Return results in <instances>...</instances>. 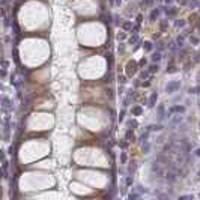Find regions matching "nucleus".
I'll return each mask as SVG.
<instances>
[{"label": "nucleus", "instance_id": "obj_1", "mask_svg": "<svg viewBox=\"0 0 200 200\" xmlns=\"http://www.w3.org/2000/svg\"><path fill=\"white\" fill-rule=\"evenodd\" d=\"M179 89H181V81L179 80H173V81H169L166 86V92L169 93V95H171V93H174V92H178Z\"/></svg>", "mask_w": 200, "mask_h": 200}, {"label": "nucleus", "instance_id": "obj_2", "mask_svg": "<svg viewBox=\"0 0 200 200\" xmlns=\"http://www.w3.org/2000/svg\"><path fill=\"white\" fill-rule=\"evenodd\" d=\"M2 107H3V111H9L11 113L12 110H14V104H12V101L8 96L3 95L2 96Z\"/></svg>", "mask_w": 200, "mask_h": 200}, {"label": "nucleus", "instance_id": "obj_3", "mask_svg": "<svg viewBox=\"0 0 200 200\" xmlns=\"http://www.w3.org/2000/svg\"><path fill=\"white\" fill-rule=\"evenodd\" d=\"M164 179H166L169 183H174V182L178 181V173L169 169V171H166V174H164Z\"/></svg>", "mask_w": 200, "mask_h": 200}, {"label": "nucleus", "instance_id": "obj_4", "mask_svg": "<svg viewBox=\"0 0 200 200\" xmlns=\"http://www.w3.org/2000/svg\"><path fill=\"white\" fill-rule=\"evenodd\" d=\"M185 107L183 105H171V107L169 108V114H174V113H178V114H182V113H185Z\"/></svg>", "mask_w": 200, "mask_h": 200}, {"label": "nucleus", "instance_id": "obj_5", "mask_svg": "<svg viewBox=\"0 0 200 200\" xmlns=\"http://www.w3.org/2000/svg\"><path fill=\"white\" fill-rule=\"evenodd\" d=\"M157 116H158V122H162V120H164V117L167 116V114H166V107L162 104H160L157 107Z\"/></svg>", "mask_w": 200, "mask_h": 200}, {"label": "nucleus", "instance_id": "obj_6", "mask_svg": "<svg viewBox=\"0 0 200 200\" xmlns=\"http://www.w3.org/2000/svg\"><path fill=\"white\" fill-rule=\"evenodd\" d=\"M157 99H158V93L157 92H152L149 96V101H148V107L149 108H153L155 104H157Z\"/></svg>", "mask_w": 200, "mask_h": 200}, {"label": "nucleus", "instance_id": "obj_7", "mask_svg": "<svg viewBox=\"0 0 200 200\" xmlns=\"http://www.w3.org/2000/svg\"><path fill=\"white\" fill-rule=\"evenodd\" d=\"M126 68H128V75H132V74H136V72H137L138 63H136V62H129Z\"/></svg>", "mask_w": 200, "mask_h": 200}, {"label": "nucleus", "instance_id": "obj_8", "mask_svg": "<svg viewBox=\"0 0 200 200\" xmlns=\"http://www.w3.org/2000/svg\"><path fill=\"white\" fill-rule=\"evenodd\" d=\"M131 113L134 114V116H141V114H143V107H141V105H134V107L131 108Z\"/></svg>", "mask_w": 200, "mask_h": 200}, {"label": "nucleus", "instance_id": "obj_9", "mask_svg": "<svg viewBox=\"0 0 200 200\" xmlns=\"http://www.w3.org/2000/svg\"><path fill=\"white\" fill-rule=\"evenodd\" d=\"M148 129L149 131L158 132V131H162V125L161 123H152V125H148Z\"/></svg>", "mask_w": 200, "mask_h": 200}, {"label": "nucleus", "instance_id": "obj_10", "mask_svg": "<svg viewBox=\"0 0 200 200\" xmlns=\"http://www.w3.org/2000/svg\"><path fill=\"white\" fill-rule=\"evenodd\" d=\"M160 12H161V9H158V8L152 9V12H150V15H149L150 21H157V18H158V15H160Z\"/></svg>", "mask_w": 200, "mask_h": 200}, {"label": "nucleus", "instance_id": "obj_11", "mask_svg": "<svg viewBox=\"0 0 200 200\" xmlns=\"http://www.w3.org/2000/svg\"><path fill=\"white\" fill-rule=\"evenodd\" d=\"M149 132H150V131H149V129H146V132H143V134H141V136H140V137H138V141H140V143H141V145H143V143H146V141H148V140H149Z\"/></svg>", "mask_w": 200, "mask_h": 200}, {"label": "nucleus", "instance_id": "obj_12", "mask_svg": "<svg viewBox=\"0 0 200 200\" xmlns=\"http://www.w3.org/2000/svg\"><path fill=\"white\" fill-rule=\"evenodd\" d=\"M125 138L128 141H134V132H132V128H128L125 132Z\"/></svg>", "mask_w": 200, "mask_h": 200}, {"label": "nucleus", "instance_id": "obj_13", "mask_svg": "<svg viewBox=\"0 0 200 200\" xmlns=\"http://www.w3.org/2000/svg\"><path fill=\"white\" fill-rule=\"evenodd\" d=\"M162 59V56H161V51H155L152 56H150V60L152 62H160V60Z\"/></svg>", "mask_w": 200, "mask_h": 200}, {"label": "nucleus", "instance_id": "obj_14", "mask_svg": "<svg viewBox=\"0 0 200 200\" xmlns=\"http://www.w3.org/2000/svg\"><path fill=\"white\" fill-rule=\"evenodd\" d=\"M148 71L150 72V74H157V72L160 71V66H158V62H157V63H152V65H150Z\"/></svg>", "mask_w": 200, "mask_h": 200}, {"label": "nucleus", "instance_id": "obj_15", "mask_svg": "<svg viewBox=\"0 0 200 200\" xmlns=\"http://www.w3.org/2000/svg\"><path fill=\"white\" fill-rule=\"evenodd\" d=\"M143 48H145L146 51H152L153 45H152V42H150V41H145V42H143Z\"/></svg>", "mask_w": 200, "mask_h": 200}, {"label": "nucleus", "instance_id": "obj_16", "mask_svg": "<svg viewBox=\"0 0 200 200\" xmlns=\"http://www.w3.org/2000/svg\"><path fill=\"white\" fill-rule=\"evenodd\" d=\"M160 27H161L162 32L167 30V27H169V18H167V20H161V21H160Z\"/></svg>", "mask_w": 200, "mask_h": 200}, {"label": "nucleus", "instance_id": "obj_17", "mask_svg": "<svg viewBox=\"0 0 200 200\" xmlns=\"http://www.w3.org/2000/svg\"><path fill=\"white\" fill-rule=\"evenodd\" d=\"M179 69L174 66V65H170V66H167V69H166V72L167 74H174V72H178Z\"/></svg>", "mask_w": 200, "mask_h": 200}, {"label": "nucleus", "instance_id": "obj_18", "mask_svg": "<svg viewBox=\"0 0 200 200\" xmlns=\"http://www.w3.org/2000/svg\"><path fill=\"white\" fill-rule=\"evenodd\" d=\"M141 149H143V152H145V153H149V150H150V143H149V141L143 143V145H141Z\"/></svg>", "mask_w": 200, "mask_h": 200}, {"label": "nucleus", "instance_id": "obj_19", "mask_svg": "<svg viewBox=\"0 0 200 200\" xmlns=\"http://www.w3.org/2000/svg\"><path fill=\"white\" fill-rule=\"evenodd\" d=\"M183 42H185V38H183V36H178V38H176V44H178L179 48L183 47Z\"/></svg>", "mask_w": 200, "mask_h": 200}, {"label": "nucleus", "instance_id": "obj_20", "mask_svg": "<svg viewBox=\"0 0 200 200\" xmlns=\"http://www.w3.org/2000/svg\"><path fill=\"white\" fill-rule=\"evenodd\" d=\"M138 41H140V39H138V36H137V33H134V36H131V38H129V39H128V44H131V45H132V44H137V42H138Z\"/></svg>", "mask_w": 200, "mask_h": 200}, {"label": "nucleus", "instance_id": "obj_21", "mask_svg": "<svg viewBox=\"0 0 200 200\" xmlns=\"http://www.w3.org/2000/svg\"><path fill=\"white\" fill-rule=\"evenodd\" d=\"M122 29H123V30H132V23L131 21L123 23V24H122Z\"/></svg>", "mask_w": 200, "mask_h": 200}, {"label": "nucleus", "instance_id": "obj_22", "mask_svg": "<svg viewBox=\"0 0 200 200\" xmlns=\"http://www.w3.org/2000/svg\"><path fill=\"white\" fill-rule=\"evenodd\" d=\"M111 18H113V17H111V15H110V14H105V15H101V20H102V21H104V23H111Z\"/></svg>", "mask_w": 200, "mask_h": 200}, {"label": "nucleus", "instance_id": "obj_23", "mask_svg": "<svg viewBox=\"0 0 200 200\" xmlns=\"http://www.w3.org/2000/svg\"><path fill=\"white\" fill-rule=\"evenodd\" d=\"M181 122H182V116H176L173 120H171V123H170V125H171V126H176L178 123H181Z\"/></svg>", "mask_w": 200, "mask_h": 200}, {"label": "nucleus", "instance_id": "obj_24", "mask_svg": "<svg viewBox=\"0 0 200 200\" xmlns=\"http://www.w3.org/2000/svg\"><path fill=\"white\" fill-rule=\"evenodd\" d=\"M128 126L134 129V128H137V126H138V122H137V120H134V119H131V120H128Z\"/></svg>", "mask_w": 200, "mask_h": 200}, {"label": "nucleus", "instance_id": "obj_25", "mask_svg": "<svg viewBox=\"0 0 200 200\" xmlns=\"http://www.w3.org/2000/svg\"><path fill=\"white\" fill-rule=\"evenodd\" d=\"M194 196L193 194H185V196H179V200H193Z\"/></svg>", "mask_w": 200, "mask_h": 200}, {"label": "nucleus", "instance_id": "obj_26", "mask_svg": "<svg viewBox=\"0 0 200 200\" xmlns=\"http://www.w3.org/2000/svg\"><path fill=\"white\" fill-rule=\"evenodd\" d=\"M113 18H114V24H116V26H122V24H123V23H122V18L119 17V15H114Z\"/></svg>", "mask_w": 200, "mask_h": 200}, {"label": "nucleus", "instance_id": "obj_27", "mask_svg": "<svg viewBox=\"0 0 200 200\" xmlns=\"http://www.w3.org/2000/svg\"><path fill=\"white\" fill-rule=\"evenodd\" d=\"M23 102H24V104H23L24 107H29V105H30V102H32V96H26V98L23 99Z\"/></svg>", "mask_w": 200, "mask_h": 200}, {"label": "nucleus", "instance_id": "obj_28", "mask_svg": "<svg viewBox=\"0 0 200 200\" xmlns=\"http://www.w3.org/2000/svg\"><path fill=\"white\" fill-rule=\"evenodd\" d=\"M126 161H128V157H126L125 152L120 153V164H126Z\"/></svg>", "mask_w": 200, "mask_h": 200}, {"label": "nucleus", "instance_id": "obj_29", "mask_svg": "<svg viewBox=\"0 0 200 200\" xmlns=\"http://www.w3.org/2000/svg\"><path fill=\"white\" fill-rule=\"evenodd\" d=\"M188 93H191V95H197V93H200V87H190V90H188Z\"/></svg>", "mask_w": 200, "mask_h": 200}, {"label": "nucleus", "instance_id": "obj_30", "mask_svg": "<svg viewBox=\"0 0 200 200\" xmlns=\"http://www.w3.org/2000/svg\"><path fill=\"white\" fill-rule=\"evenodd\" d=\"M190 42L193 44V45H197V44L200 42V39L197 38V36H191V38H190Z\"/></svg>", "mask_w": 200, "mask_h": 200}, {"label": "nucleus", "instance_id": "obj_31", "mask_svg": "<svg viewBox=\"0 0 200 200\" xmlns=\"http://www.w3.org/2000/svg\"><path fill=\"white\" fill-rule=\"evenodd\" d=\"M149 74H150L149 71H141V72H140V78H141V80H146Z\"/></svg>", "mask_w": 200, "mask_h": 200}, {"label": "nucleus", "instance_id": "obj_32", "mask_svg": "<svg viewBox=\"0 0 200 200\" xmlns=\"http://www.w3.org/2000/svg\"><path fill=\"white\" fill-rule=\"evenodd\" d=\"M157 48H158V51H162V50H164V42H162V41H158V42H157Z\"/></svg>", "mask_w": 200, "mask_h": 200}, {"label": "nucleus", "instance_id": "obj_33", "mask_svg": "<svg viewBox=\"0 0 200 200\" xmlns=\"http://www.w3.org/2000/svg\"><path fill=\"white\" fill-rule=\"evenodd\" d=\"M125 182H126V185H128V187H131V185H132V182H134V179H132V176H126V179H125Z\"/></svg>", "mask_w": 200, "mask_h": 200}, {"label": "nucleus", "instance_id": "obj_34", "mask_svg": "<svg viewBox=\"0 0 200 200\" xmlns=\"http://www.w3.org/2000/svg\"><path fill=\"white\" fill-rule=\"evenodd\" d=\"M107 62H108V69H111V66H113V57H111V54L107 56Z\"/></svg>", "mask_w": 200, "mask_h": 200}, {"label": "nucleus", "instance_id": "obj_35", "mask_svg": "<svg viewBox=\"0 0 200 200\" xmlns=\"http://www.w3.org/2000/svg\"><path fill=\"white\" fill-rule=\"evenodd\" d=\"M141 3H143L145 6H148V8H149V6H152V5H153V0H143Z\"/></svg>", "mask_w": 200, "mask_h": 200}, {"label": "nucleus", "instance_id": "obj_36", "mask_svg": "<svg viewBox=\"0 0 200 200\" xmlns=\"http://www.w3.org/2000/svg\"><path fill=\"white\" fill-rule=\"evenodd\" d=\"M134 170H136V162H131V166H129V167H128V173H129V174H131V173H132V171H134Z\"/></svg>", "mask_w": 200, "mask_h": 200}, {"label": "nucleus", "instance_id": "obj_37", "mask_svg": "<svg viewBox=\"0 0 200 200\" xmlns=\"http://www.w3.org/2000/svg\"><path fill=\"white\" fill-rule=\"evenodd\" d=\"M128 197H129V199H140V197H141V194H137V193H131V194L128 196Z\"/></svg>", "mask_w": 200, "mask_h": 200}, {"label": "nucleus", "instance_id": "obj_38", "mask_svg": "<svg viewBox=\"0 0 200 200\" xmlns=\"http://www.w3.org/2000/svg\"><path fill=\"white\" fill-rule=\"evenodd\" d=\"M185 24H187V23L183 21V20H179V21H176V26H178V27H185Z\"/></svg>", "mask_w": 200, "mask_h": 200}, {"label": "nucleus", "instance_id": "obj_39", "mask_svg": "<svg viewBox=\"0 0 200 200\" xmlns=\"http://www.w3.org/2000/svg\"><path fill=\"white\" fill-rule=\"evenodd\" d=\"M136 21H137V24H141V23H143V15H141V14H138V15H137Z\"/></svg>", "mask_w": 200, "mask_h": 200}, {"label": "nucleus", "instance_id": "obj_40", "mask_svg": "<svg viewBox=\"0 0 200 200\" xmlns=\"http://www.w3.org/2000/svg\"><path fill=\"white\" fill-rule=\"evenodd\" d=\"M119 83L120 84H125L126 83V77L125 75H119Z\"/></svg>", "mask_w": 200, "mask_h": 200}, {"label": "nucleus", "instance_id": "obj_41", "mask_svg": "<svg viewBox=\"0 0 200 200\" xmlns=\"http://www.w3.org/2000/svg\"><path fill=\"white\" fill-rule=\"evenodd\" d=\"M137 190L140 191V193H148V190H146V188H145V187H143V185H137Z\"/></svg>", "mask_w": 200, "mask_h": 200}, {"label": "nucleus", "instance_id": "obj_42", "mask_svg": "<svg viewBox=\"0 0 200 200\" xmlns=\"http://www.w3.org/2000/svg\"><path fill=\"white\" fill-rule=\"evenodd\" d=\"M146 62H148V60H146L145 57H143V59H140V62H138V66H140V68H141V66H145Z\"/></svg>", "mask_w": 200, "mask_h": 200}, {"label": "nucleus", "instance_id": "obj_43", "mask_svg": "<svg viewBox=\"0 0 200 200\" xmlns=\"http://www.w3.org/2000/svg\"><path fill=\"white\" fill-rule=\"evenodd\" d=\"M123 117H125V110H122V111H120V114H119V122H122V120H123Z\"/></svg>", "mask_w": 200, "mask_h": 200}, {"label": "nucleus", "instance_id": "obj_44", "mask_svg": "<svg viewBox=\"0 0 200 200\" xmlns=\"http://www.w3.org/2000/svg\"><path fill=\"white\" fill-rule=\"evenodd\" d=\"M138 30H140V24H137V26H134L131 32H134V33H137V32H138Z\"/></svg>", "mask_w": 200, "mask_h": 200}, {"label": "nucleus", "instance_id": "obj_45", "mask_svg": "<svg viewBox=\"0 0 200 200\" xmlns=\"http://www.w3.org/2000/svg\"><path fill=\"white\" fill-rule=\"evenodd\" d=\"M119 145H120V148H122V149H126V146H128V141H120Z\"/></svg>", "mask_w": 200, "mask_h": 200}, {"label": "nucleus", "instance_id": "obj_46", "mask_svg": "<svg viewBox=\"0 0 200 200\" xmlns=\"http://www.w3.org/2000/svg\"><path fill=\"white\" fill-rule=\"evenodd\" d=\"M8 65H9V62H8V60H2V66H3V69H6Z\"/></svg>", "mask_w": 200, "mask_h": 200}, {"label": "nucleus", "instance_id": "obj_47", "mask_svg": "<svg viewBox=\"0 0 200 200\" xmlns=\"http://www.w3.org/2000/svg\"><path fill=\"white\" fill-rule=\"evenodd\" d=\"M8 167H9V164H8V161L5 158V160H3V170H8Z\"/></svg>", "mask_w": 200, "mask_h": 200}, {"label": "nucleus", "instance_id": "obj_48", "mask_svg": "<svg viewBox=\"0 0 200 200\" xmlns=\"http://www.w3.org/2000/svg\"><path fill=\"white\" fill-rule=\"evenodd\" d=\"M125 38H126L125 33H119V35H117V39H119V41H120V39H125Z\"/></svg>", "mask_w": 200, "mask_h": 200}, {"label": "nucleus", "instance_id": "obj_49", "mask_svg": "<svg viewBox=\"0 0 200 200\" xmlns=\"http://www.w3.org/2000/svg\"><path fill=\"white\" fill-rule=\"evenodd\" d=\"M194 62L197 63V62H200V53H197V54H196V57H194Z\"/></svg>", "mask_w": 200, "mask_h": 200}, {"label": "nucleus", "instance_id": "obj_50", "mask_svg": "<svg viewBox=\"0 0 200 200\" xmlns=\"http://www.w3.org/2000/svg\"><path fill=\"white\" fill-rule=\"evenodd\" d=\"M149 84H150V83H149V81H143V83H141V86H143V87H148V86H149Z\"/></svg>", "mask_w": 200, "mask_h": 200}, {"label": "nucleus", "instance_id": "obj_51", "mask_svg": "<svg viewBox=\"0 0 200 200\" xmlns=\"http://www.w3.org/2000/svg\"><path fill=\"white\" fill-rule=\"evenodd\" d=\"M194 152H196V155H197V157H200V149H196Z\"/></svg>", "mask_w": 200, "mask_h": 200}, {"label": "nucleus", "instance_id": "obj_52", "mask_svg": "<svg viewBox=\"0 0 200 200\" xmlns=\"http://www.w3.org/2000/svg\"><path fill=\"white\" fill-rule=\"evenodd\" d=\"M123 48H125V45H119V48H117V50H119V51H123Z\"/></svg>", "mask_w": 200, "mask_h": 200}, {"label": "nucleus", "instance_id": "obj_53", "mask_svg": "<svg viewBox=\"0 0 200 200\" xmlns=\"http://www.w3.org/2000/svg\"><path fill=\"white\" fill-rule=\"evenodd\" d=\"M120 3H122V0H116V3H114V5H117V6H119Z\"/></svg>", "mask_w": 200, "mask_h": 200}, {"label": "nucleus", "instance_id": "obj_54", "mask_svg": "<svg viewBox=\"0 0 200 200\" xmlns=\"http://www.w3.org/2000/svg\"><path fill=\"white\" fill-rule=\"evenodd\" d=\"M114 3H116V0H110V5L111 6H114Z\"/></svg>", "mask_w": 200, "mask_h": 200}, {"label": "nucleus", "instance_id": "obj_55", "mask_svg": "<svg viewBox=\"0 0 200 200\" xmlns=\"http://www.w3.org/2000/svg\"><path fill=\"white\" fill-rule=\"evenodd\" d=\"M178 2H181L182 5H185V3H187V0H178Z\"/></svg>", "mask_w": 200, "mask_h": 200}, {"label": "nucleus", "instance_id": "obj_56", "mask_svg": "<svg viewBox=\"0 0 200 200\" xmlns=\"http://www.w3.org/2000/svg\"><path fill=\"white\" fill-rule=\"evenodd\" d=\"M199 178H200V170H199Z\"/></svg>", "mask_w": 200, "mask_h": 200}, {"label": "nucleus", "instance_id": "obj_57", "mask_svg": "<svg viewBox=\"0 0 200 200\" xmlns=\"http://www.w3.org/2000/svg\"><path fill=\"white\" fill-rule=\"evenodd\" d=\"M199 11H200V6H199Z\"/></svg>", "mask_w": 200, "mask_h": 200}, {"label": "nucleus", "instance_id": "obj_58", "mask_svg": "<svg viewBox=\"0 0 200 200\" xmlns=\"http://www.w3.org/2000/svg\"><path fill=\"white\" fill-rule=\"evenodd\" d=\"M199 197H200V194H199Z\"/></svg>", "mask_w": 200, "mask_h": 200}]
</instances>
